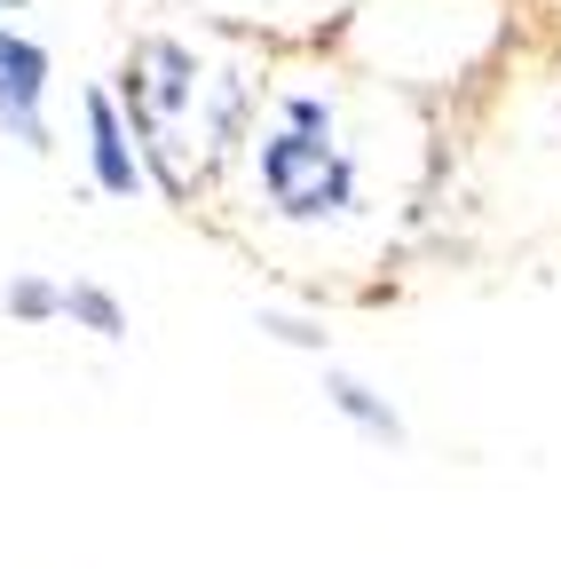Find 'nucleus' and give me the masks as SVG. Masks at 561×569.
<instances>
[{"label": "nucleus", "instance_id": "f257e3e1", "mask_svg": "<svg viewBox=\"0 0 561 569\" xmlns=\"http://www.w3.org/2000/svg\"><path fill=\"white\" fill-rule=\"evenodd\" d=\"M246 167H253V190H261V213L285 230H348L364 222L372 206V174L364 159L348 151L340 134H301V127H253L246 142Z\"/></svg>", "mask_w": 561, "mask_h": 569}, {"label": "nucleus", "instance_id": "9b49d317", "mask_svg": "<svg viewBox=\"0 0 561 569\" xmlns=\"http://www.w3.org/2000/svg\"><path fill=\"white\" fill-rule=\"evenodd\" d=\"M269 119H277V127H301V134H340L332 88H277V96H269Z\"/></svg>", "mask_w": 561, "mask_h": 569}, {"label": "nucleus", "instance_id": "20e7f679", "mask_svg": "<svg viewBox=\"0 0 561 569\" xmlns=\"http://www.w3.org/2000/svg\"><path fill=\"white\" fill-rule=\"evenodd\" d=\"M80 159H88L96 198H119V206L151 198V190H143V159H134V134H127L111 88H80Z\"/></svg>", "mask_w": 561, "mask_h": 569}, {"label": "nucleus", "instance_id": "6e6552de", "mask_svg": "<svg viewBox=\"0 0 561 569\" xmlns=\"http://www.w3.org/2000/svg\"><path fill=\"white\" fill-rule=\"evenodd\" d=\"M0 317L9 325H63V277H48V269H17L9 284H0Z\"/></svg>", "mask_w": 561, "mask_h": 569}, {"label": "nucleus", "instance_id": "0eeeda50", "mask_svg": "<svg viewBox=\"0 0 561 569\" xmlns=\"http://www.w3.org/2000/svg\"><path fill=\"white\" fill-rule=\"evenodd\" d=\"M63 325L88 332V340H127V332H134L127 301L111 293L103 277H72V284H63Z\"/></svg>", "mask_w": 561, "mask_h": 569}, {"label": "nucleus", "instance_id": "f8f14e48", "mask_svg": "<svg viewBox=\"0 0 561 569\" xmlns=\"http://www.w3.org/2000/svg\"><path fill=\"white\" fill-rule=\"evenodd\" d=\"M24 9H32V0H0V17H24Z\"/></svg>", "mask_w": 561, "mask_h": 569}, {"label": "nucleus", "instance_id": "423d86ee", "mask_svg": "<svg viewBox=\"0 0 561 569\" xmlns=\"http://www.w3.org/2000/svg\"><path fill=\"white\" fill-rule=\"evenodd\" d=\"M0 80H9L24 103H48V96H56V48H48L40 32L0 24Z\"/></svg>", "mask_w": 561, "mask_h": 569}, {"label": "nucleus", "instance_id": "7ed1b4c3", "mask_svg": "<svg viewBox=\"0 0 561 569\" xmlns=\"http://www.w3.org/2000/svg\"><path fill=\"white\" fill-rule=\"evenodd\" d=\"M198 159H206V174H222L230 159H246V142H253V127H261V80L246 63H206V88H198Z\"/></svg>", "mask_w": 561, "mask_h": 569}, {"label": "nucleus", "instance_id": "9d476101", "mask_svg": "<svg viewBox=\"0 0 561 569\" xmlns=\"http://www.w3.org/2000/svg\"><path fill=\"white\" fill-rule=\"evenodd\" d=\"M0 142H17L24 159H48L56 151V127H48V103H24L9 80H0Z\"/></svg>", "mask_w": 561, "mask_h": 569}, {"label": "nucleus", "instance_id": "1a4fd4ad", "mask_svg": "<svg viewBox=\"0 0 561 569\" xmlns=\"http://www.w3.org/2000/svg\"><path fill=\"white\" fill-rule=\"evenodd\" d=\"M253 332L261 340H277V348H293V356H332V332H324V317H309V309H285V301H261L253 309Z\"/></svg>", "mask_w": 561, "mask_h": 569}, {"label": "nucleus", "instance_id": "f03ea898", "mask_svg": "<svg viewBox=\"0 0 561 569\" xmlns=\"http://www.w3.org/2000/svg\"><path fill=\"white\" fill-rule=\"evenodd\" d=\"M206 88V56L182 32H134L119 71H111V103L127 119V134H151V127H190Z\"/></svg>", "mask_w": 561, "mask_h": 569}, {"label": "nucleus", "instance_id": "39448f33", "mask_svg": "<svg viewBox=\"0 0 561 569\" xmlns=\"http://www.w3.org/2000/svg\"><path fill=\"white\" fill-rule=\"evenodd\" d=\"M317 396H324V411H332V419H348V427H357L364 443H380V451H403V443H411L403 411H395V403H388V396H380L364 372L332 365V356H324V388H317Z\"/></svg>", "mask_w": 561, "mask_h": 569}]
</instances>
